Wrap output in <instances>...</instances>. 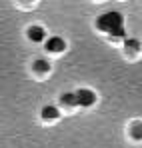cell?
I'll return each instance as SVG.
<instances>
[{
    "mask_svg": "<svg viewBox=\"0 0 142 148\" xmlns=\"http://www.w3.org/2000/svg\"><path fill=\"white\" fill-rule=\"evenodd\" d=\"M98 28L104 32H114V30L122 28V16L118 12H106L98 18Z\"/></svg>",
    "mask_w": 142,
    "mask_h": 148,
    "instance_id": "6da1fadb",
    "label": "cell"
},
{
    "mask_svg": "<svg viewBox=\"0 0 142 148\" xmlns=\"http://www.w3.org/2000/svg\"><path fill=\"white\" fill-rule=\"evenodd\" d=\"M62 104L64 106H76V98H74V92H68L62 96Z\"/></svg>",
    "mask_w": 142,
    "mask_h": 148,
    "instance_id": "8992f818",
    "label": "cell"
},
{
    "mask_svg": "<svg viewBox=\"0 0 142 148\" xmlns=\"http://www.w3.org/2000/svg\"><path fill=\"white\" fill-rule=\"evenodd\" d=\"M64 40L62 38H58V36H54V38H48L46 40V48L50 52H60V50H64Z\"/></svg>",
    "mask_w": 142,
    "mask_h": 148,
    "instance_id": "3957f363",
    "label": "cell"
},
{
    "mask_svg": "<svg viewBox=\"0 0 142 148\" xmlns=\"http://www.w3.org/2000/svg\"><path fill=\"white\" fill-rule=\"evenodd\" d=\"M134 134H136V136H142V126H140V124L134 128Z\"/></svg>",
    "mask_w": 142,
    "mask_h": 148,
    "instance_id": "ba28073f",
    "label": "cell"
},
{
    "mask_svg": "<svg viewBox=\"0 0 142 148\" xmlns=\"http://www.w3.org/2000/svg\"><path fill=\"white\" fill-rule=\"evenodd\" d=\"M36 68H38V70H46L48 64L44 62V60H38V62H36Z\"/></svg>",
    "mask_w": 142,
    "mask_h": 148,
    "instance_id": "52a82bcc",
    "label": "cell"
},
{
    "mask_svg": "<svg viewBox=\"0 0 142 148\" xmlns=\"http://www.w3.org/2000/svg\"><path fill=\"white\" fill-rule=\"evenodd\" d=\"M74 98H76V106H90L94 102V94L90 90H78L74 92Z\"/></svg>",
    "mask_w": 142,
    "mask_h": 148,
    "instance_id": "7a4b0ae2",
    "label": "cell"
},
{
    "mask_svg": "<svg viewBox=\"0 0 142 148\" xmlns=\"http://www.w3.org/2000/svg\"><path fill=\"white\" fill-rule=\"evenodd\" d=\"M58 114H60V112H58L54 106H44V108H42V118H44V120H54V118H58Z\"/></svg>",
    "mask_w": 142,
    "mask_h": 148,
    "instance_id": "5b68a950",
    "label": "cell"
},
{
    "mask_svg": "<svg viewBox=\"0 0 142 148\" xmlns=\"http://www.w3.org/2000/svg\"><path fill=\"white\" fill-rule=\"evenodd\" d=\"M28 38L34 40V42H40V40L44 38V30H42L40 26H32V28L28 30Z\"/></svg>",
    "mask_w": 142,
    "mask_h": 148,
    "instance_id": "277c9868",
    "label": "cell"
}]
</instances>
